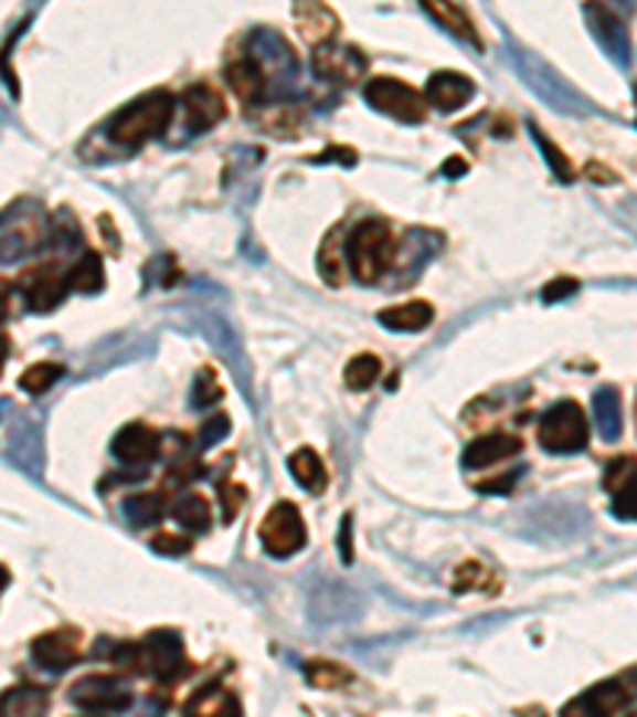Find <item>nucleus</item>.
Instances as JSON below:
<instances>
[{
    "label": "nucleus",
    "instance_id": "nucleus-20",
    "mask_svg": "<svg viewBox=\"0 0 637 717\" xmlns=\"http://www.w3.org/2000/svg\"><path fill=\"white\" fill-rule=\"evenodd\" d=\"M421 7L446 29V32H453L456 39H463V42H469L475 49H481V35H478V29L471 23V17L456 3V0H421Z\"/></svg>",
    "mask_w": 637,
    "mask_h": 717
},
{
    "label": "nucleus",
    "instance_id": "nucleus-47",
    "mask_svg": "<svg viewBox=\"0 0 637 717\" xmlns=\"http://www.w3.org/2000/svg\"><path fill=\"white\" fill-rule=\"evenodd\" d=\"M635 103H637V86H635Z\"/></svg>",
    "mask_w": 637,
    "mask_h": 717
},
{
    "label": "nucleus",
    "instance_id": "nucleus-10",
    "mask_svg": "<svg viewBox=\"0 0 637 717\" xmlns=\"http://www.w3.org/2000/svg\"><path fill=\"white\" fill-rule=\"evenodd\" d=\"M20 291L26 297L29 309L52 313L67 297L71 284H67V275H61L55 265H39V268H29L26 275L20 277Z\"/></svg>",
    "mask_w": 637,
    "mask_h": 717
},
{
    "label": "nucleus",
    "instance_id": "nucleus-31",
    "mask_svg": "<svg viewBox=\"0 0 637 717\" xmlns=\"http://www.w3.org/2000/svg\"><path fill=\"white\" fill-rule=\"evenodd\" d=\"M380 373H383V363H380L376 355H358L344 367V383L361 392V389L373 387L380 380Z\"/></svg>",
    "mask_w": 637,
    "mask_h": 717
},
{
    "label": "nucleus",
    "instance_id": "nucleus-3",
    "mask_svg": "<svg viewBox=\"0 0 637 717\" xmlns=\"http://www.w3.org/2000/svg\"><path fill=\"white\" fill-rule=\"evenodd\" d=\"M49 221L39 204L17 201L0 214V262H13L39 252L49 236Z\"/></svg>",
    "mask_w": 637,
    "mask_h": 717
},
{
    "label": "nucleus",
    "instance_id": "nucleus-29",
    "mask_svg": "<svg viewBox=\"0 0 637 717\" xmlns=\"http://www.w3.org/2000/svg\"><path fill=\"white\" fill-rule=\"evenodd\" d=\"M306 679L316 689H341L351 683V673L332 661H309L306 663Z\"/></svg>",
    "mask_w": 637,
    "mask_h": 717
},
{
    "label": "nucleus",
    "instance_id": "nucleus-13",
    "mask_svg": "<svg viewBox=\"0 0 637 717\" xmlns=\"http://www.w3.org/2000/svg\"><path fill=\"white\" fill-rule=\"evenodd\" d=\"M182 109H185V125L194 135L214 128L226 115V103H223L221 89H214L211 83H194L182 96Z\"/></svg>",
    "mask_w": 637,
    "mask_h": 717
},
{
    "label": "nucleus",
    "instance_id": "nucleus-32",
    "mask_svg": "<svg viewBox=\"0 0 637 717\" xmlns=\"http://www.w3.org/2000/svg\"><path fill=\"white\" fill-rule=\"evenodd\" d=\"M612 517L618 520H637V470L612 492Z\"/></svg>",
    "mask_w": 637,
    "mask_h": 717
},
{
    "label": "nucleus",
    "instance_id": "nucleus-17",
    "mask_svg": "<svg viewBox=\"0 0 637 717\" xmlns=\"http://www.w3.org/2000/svg\"><path fill=\"white\" fill-rule=\"evenodd\" d=\"M475 93V83L456 71H440L427 81V89H424V99L440 112H456L463 109L466 103L471 99Z\"/></svg>",
    "mask_w": 637,
    "mask_h": 717
},
{
    "label": "nucleus",
    "instance_id": "nucleus-38",
    "mask_svg": "<svg viewBox=\"0 0 637 717\" xmlns=\"http://www.w3.org/2000/svg\"><path fill=\"white\" fill-rule=\"evenodd\" d=\"M485 578V571H481V565L478 561H466L463 568H459V574H456V593H466V590H475L478 583Z\"/></svg>",
    "mask_w": 637,
    "mask_h": 717
},
{
    "label": "nucleus",
    "instance_id": "nucleus-33",
    "mask_svg": "<svg viewBox=\"0 0 637 717\" xmlns=\"http://www.w3.org/2000/svg\"><path fill=\"white\" fill-rule=\"evenodd\" d=\"M532 138L539 140V147L545 150V160L552 164L554 176H558L561 182H571V179H574V169H571V164H567V157H564V154H561V150L554 147V140L545 138V135H542V131H539L535 125H532Z\"/></svg>",
    "mask_w": 637,
    "mask_h": 717
},
{
    "label": "nucleus",
    "instance_id": "nucleus-42",
    "mask_svg": "<svg viewBox=\"0 0 637 717\" xmlns=\"http://www.w3.org/2000/svg\"><path fill=\"white\" fill-rule=\"evenodd\" d=\"M10 309H13V284L0 277V323L10 319Z\"/></svg>",
    "mask_w": 637,
    "mask_h": 717
},
{
    "label": "nucleus",
    "instance_id": "nucleus-36",
    "mask_svg": "<svg viewBox=\"0 0 637 717\" xmlns=\"http://www.w3.org/2000/svg\"><path fill=\"white\" fill-rule=\"evenodd\" d=\"M153 549L167 555H185L192 552V536H176V533H160L153 539Z\"/></svg>",
    "mask_w": 637,
    "mask_h": 717
},
{
    "label": "nucleus",
    "instance_id": "nucleus-43",
    "mask_svg": "<svg viewBox=\"0 0 637 717\" xmlns=\"http://www.w3.org/2000/svg\"><path fill=\"white\" fill-rule=\"evenodd\" d=\"M341 558H344V565H351V558H354V549H351V517L341 524Z\"/></svg>",
    "mask_w": 637,
    "mask_h": 717
},
{
    "label": "nucleus",
    "instance_id": "nucleus-4",
    "mask_svg": "<svg viewBox=\"0 0 637 717\" xmlns=\"http://www.w3.org/2000/svg\"><path fill=\"white\" fill-rule=\"evenodd\" d=\"M590 441V424H586V414L577 402H571V399H564V402H558L552 405L545 418H542V424H539V443H542V450H549V453H558V456H564V453H581L583 446Z\"/></svg>",
    "mask_w": 637,
    "mask_h": 717
},
{
    "label": "nucleus",
    "instance_id": "nucleus-16",
    "mask_svg": "<svg viewBox=\"0 0 637 717\" xmlns=\"http://www.w3.org/2000/svg\"><path fill=\"white\" fill-rule=\"evenodd\" d=\"M316 74L335 83H354L367 71V57L358 49H332L322 45L316 49Z\"/></svg>",
    "mask_w": 637,
    "mask_h": 717
},
{
    "label": "nucleus",
    "instance_id": "nucleus-39",
    "mask_svg": "<svg viewBox=\"0 0 637 717\" xmlns=\"http://www.w3.org/2000/svg\"><path fill=\"white\" fill-rule=\"evenodd\" d=\"M221 497H223V517H226V520H233V517H236V504L246 497V488H243V485H230V482H226V485H221Z\"/></svg>",
    "mask_w": 637,
    "mask_h": 717
},
{
    "label": "nucleus",
    "instance_id": "nucleus-30",
    "mask_svg": "<svg viewBox=\"0 0 637 717\" xmlns=\"http://www.w3.org/2000/svg\"><path fill=\"white\" fill-rule=\"evenodd\" d=\"M61 377H64V367H61V363L42 360V363H32L29 370H23L20 387H23V392H29V396H39V392H49V389L55 387Z\"/></svg>",
    "mask_w": 637,
    "mask_h": 717
},
{
    "label": "nucleus",
    "instance_id": "nucleus-40",
    "mask_svg": "<svg viewBox=\"0 0 637 717\" xmlns=\"http://www.w3.org/2000/svg\"><path fill=\"white\" fill-rule=\"evenodd\" d=\"M226 431H230V418H226V414H217V418H211V421L201 428V434H204V437H201V443H204V446H211L214 441H223V437H226Z\"/></svg>",
    "mask_w": 637,
    "mask_h": 717
},
{
    "label": "nucleus",
    "instance_id": "nucleus-22",
    "mask_svg": "<svg viewBox=\"0 0 637 717\" xmlns=\"http://www.w3.org/2000/svg\"><path fill=\"white\" fill-rule=\"evenodd\" d=\"M593 418H596V428H599V434L606 441H618V434H622V399H618V389H596V396H593Z\"/></svg>",
    "mask_w": 637,
    "mask_h": 717
},
{
    "label": "nucleus",
    "instance_id": "nucleus-14",
    "mask_svg": "<svg viewBox=\"0 0 637 717\" xmlns=\"http://www.w3.org/2000/svg\"><path fill=\"white\" fill-rule=\"evenodd\" d=\"M294 20L312 49L329 45L338 35V17L326 0H294Z\"/></svg>",
    "mask_w": 637,
    "mask_h": 717
},
{
    "label": "nucleus",
    "instance_id": "nucleus-48",
    "mask_svg": "<svg viewBox=\"0 0 637 717\" xmlns=\"http://www.w3.org/2000/svg\"><path fill=\"white\" fill-rule=\"evenodd\" d=\"M635 409H637V405H635ZM635 414H637V412H635Z\"/></svg>",
    "mask_w": 637,
    "mask_h": 717
},
{
    "label": "nucleus",
    "instance_id": "nucleus-11",
    "mask_svg": "<svg viewBox=\"0 0 637 717\" xmlns=\"http://www.w3.org/2000/svg\"><path fill=\"white\" fill-rule=\"evenodd\" d=\"M144 661H147V673H153L160 683L176 679L185 669L182 637L176 632H153L144 641Z\"/></svg>",
    "mask_w": 637,
    "mask_h": 717
},
{
    "label": "nucleus",
    "instance_id": "nucleus-2",
    "mask_svg": "<svg viewBox=\"0 0 637 717\" xmlns=\"http://www.w3.org/2000/svg\"><path fill=\"white\" fill-rule=\"evenodd\" d=\"M348 262L361 284H373L395 262V236L386 221H363L348 236Z\"/></svg>",
    "mask_w": 637,
    "mask_h": 717
},
{
    "label": "nucleus",
    "instance_id": "nucleus-34",
    "mask_svg": "<svg viewBox=\"0 0 637 717\" xmlns=\"http://www.w3.org/2000/svg\"><path fill=\"white\" fill-rule=\"evenodd\" d=\"M319 268L329 277V284H341V259H338V233L326 240V246L319 252Z\"/></svg>",
    "mask_w": 637,
    "mask_h": 717
},
{
    "label": "nucleus",
    "instance_id": "nucleus-5",
    "mask_svg": "<svg viewBox=\"0 0 637 717\" xmlns=\"http://www.w3.org/2000/svg\"><path fill=\"white\" fill-rule=\"evenodd\" d=\"M363 99L373 106L376 112H383L395 122H405V125H421L424 122V96L417 93L415 86H408L405 81H395V77H373V81L363 86Z\"/></svg>",
    "mask_w": 637,
    "mask_h": 717
},
{
    "label": "nucleus",
    "instance_id": "nucleus-25",
    "mask_svg": "<svg viewBox=\"0 0 637 717\" xmlns=\"http://www.w3.org/2000/svg\"><path fill=\"white\" fill-rule=\"evenodd\" d=\"M67 284H71V291H81V294H96V291H103V284H106V268H103L99 252H84V255L77 259V265L67 272Z\"/></svg>",
    "mask_w": 637,
    "mask_h": 717
},
{
    "label": "nucleus",
    "instance_id": "nucleus-45",
    "mask_svg": "<svg viewBox=\"0 0 637 717\" xmlns=\"http://www.w3.org/2000/svg\"><path fill=\"white\" fill-rule=\"evenodd\" d=\"M7 358H10V338H7V335L0 331V370H3Z\"/></svg>",
    "mask_w": 637,
    "mask_h": 717
},
{
    "label": "nucleus",
    "instance_id": "nucleus-27",
    "mask_svg": "<svg viewBox=\"0 0 637 717\" xmlns=\"http://www.w3.org/2000/svg\"><path fill=\"white\" fill-rule=\"evenodd\" d=\"M172 517H176V524H182L185 529H192V533H201V529H208L211 520H214V514H211V504L204 500L201 495H185L176 500V507H172Z\"/></svg>",
    "mask_w": 637,
    "mask_h": 717
},
{
    "label": "nucleus",
    "instance_id": "nucleus-21",
    "mask_svg": "<svg viewBox=\"0 0 637 717\" xmlns=\"http://www.w3.org/2000/svg\"><path fill=\"white\" fill-rule=\"evenodd\" d=\"M380 323L392 331H421L434 323V306L424 300H408V304L389 306L380 313Z\"/></svg>",
    "mask_w": 637,
    "mask_h": 717
},
{
    "label": "nucleus",
    "instance_id": "nucleus-1",
    "mask_svg": "<svg viewBox=\"0 0 637 717\" xmlns=\"http://www.w3.org/2000/svg\"><path fill=\"white\" fill-rule=\"evenodd\" d=\"M172 109L176 103L169 89H150L112 118L109 138L121 147H140L147 140L160 138L172 122Z\"/></svg>",
    "mask_w": 637,
    "mask_h": 717
},
{
    "label": "nucleus",
    "instance_id": "nucleus-7",
    "mask_svg": "<svg viewBox=\"0 0 637 717\" xmlns=\"http://www.w3.org/2000/svg\"><path fill=\"white\" fill-rule=\"evenodd\" d=\"M637 702V666H631L628 673H618L606 683L586 689L564 708V715H618L625 708H631Z\"/></svg>",
    "mask_w": 637,
    "mask_h": 717
},
{
    "label": "nucleus",
    "instance_id": "nucleus-28",
    "mask_svg": "<svg viewBox=\"0 0 637 717\" xmlns=\"http://www.w3.org/2000/svg\"><path fill=\"white\" fill-rule=\"evenodd\" d=\"M189 711H194V715H240V702L226 689L208 686L194 702H189Z\"/></svg>",
    "mask_w": 637,
    "mask_h": 717
},
{
    "label": "nucleus",
    "instance_id": "nucleus-8",
    "mask_svg": "<svg viewBox=\"0 0 637 717\" xmlns=\"http://www.w3.org/2000/svg\"><path fill=\"white\" fill-rule=\"evenodd\" d=\"M71 702H74L81 711H89V715H109V711H125V708H131L135 695L125 689L115 676L96 673V676H84L81 683H74Z\"/></svg>",
    "mask_w": 637,
    "mask_h": 717
},
{
    "label": "nucleus",
    "instance_id": "nucleus-37",
    "mask_svg": "<svg viewBox=\"0 0 637 717\" xmlns=\"http://www.w3.org/2000/svg\"><path fill=\"white\" fill-rule=\"evenodd\" d=\"M635 470H637L635 456H618V460H612L609 470H606V488L615 492V488H618V485H622V482H625Z\"/></svg>",
    "mask_w": 637,
    "mask_h": 717
},
{
    "label": "nucleus",
    "instance_id": "nucleus-9",
    "mask_svg": "<svg viewBox=\"0 0 637 717\" xmlns=\"http://www.w3.org/2000/svg\"><path fill=\"white\" fill-rule=\"evenodd\" d=\"M32 657L39 666L61 673L84 657V635L77 629H55L32 641Z\"/></svg>",
    "mask_w": 637,
    "mask_h": 717
},
{
    "label": "nucleus",
    "instance_id": "nucleus-15",
    "mask_svg": "<svg viewBox=\"0 0 637 717\" xmlns=\"http://www.w3.org/2000/svg\"><path fill=\"white\" fill-rule=\"evenodd\" d=\"M586 23L615 64H628V32L606 3H586Z\"/></svg>",
    "mask_w": 637,
    "mask_h": 717
},
{
    "label": "nucleus",
    "instance_id": "nucleus-18",
    "mask_svg": "<svg viewBox=\"0 0 637 717\" xmlns=\"http://www.w3.org/2000/svg\"><path fill=\"white\" fill-rule=\"evenodd\" d=\"M226 83L233 86V93L246 103V106H258L265 99V67L255 57H240L226 67Z\"/></svg>",
    "mask_w": 637,
    "mask_h": 717
},
{
    "label": "nucleus",
    "instance_id": "nucleus-44",
    "mask_svg": "<svg viewBox=\"0 0 637 717\" xmlns=\"http://www.w3.org/2000/svg\"><path fill=\"white\" fill-rule=\"evenodd\" d=\"M517 478V472H510L507 478H500V482H481L478 488L485 492V495H491V492H510V482Z\"/></svg>",
    "mask_w": 637,
    "mask_h": 717
},
{
    "label": "nucleus",
    "instance_id": "nucleus-19",
    "mask_svg": "<svg viewBox=\"0 0 637 717\" xmlns=\"http://www.w3.org/2000/svg\"><path fill=\"white\" fill-rule=\"evenodd\" d=\"M520 450H523V441L513 437V434H488V437H478L471 443L466 456H463V463H466V470H485L491 463L513 460Z\"/></svg>",
    "mask_w": 637,
    "mask_h": 717
},
{
    "label": "nucleus",
    "instance_id": "nucleus-26",
    "mask_svg": "<svg viewBox=\"0 0 637 717\" xmlns=\"http://www.w3.org/2000/svg\"><path fill=\"white\" fill-rule=\"evenodd\" d=\"M163 514H167V500L160 492H144V495L125 500V517L135 526L157 524V520H163Z\"/></svg>",
    "mask_w": 637,
    "mask_h": 717
},
{
    "label": "nucleus",
    "instance_id": "nucleus-41",
    "mask_svg": "<svg viewBox=\"0 0 637 717\" xmlns=\"http://www.w3.org/2000/svg\"><path fill=\"white\" fill-rule=\"evenodd\" d=\"M574 291H577V281H571V277H558L554 284H549V287L542 291V300H545V304H554V300L567 297V294H574Z\"/></svg>",
    "mask_w": 637,
    "mask_h": 717
},
{
    "label": "nucleus",
    "instance_id": "nucleus-35",
    "mask_svg": "<svg viewBox=\"0 0 637 717\" xmlns=\"http://www.w3.org/2000/svg\"><path fill=\"white\" fill-rule=\"evenodd\" d=\"M221 399V387L214 383V373L211 370H201L198 383H194V405L198 409H208Z\"/></svg>",
    "mask_w": 637,
    "mask_h": 717
},
{
    "label": "nucleus",
    "instance_id": "nucleus-23",
    "mask_svg": "<svg viewBox=\"0 0 637 717\" xmlns=\"http://www.w3.org/2000/svg\"><path fill=\"white\" fill-rule=\"evenodd\" d=\"M290 472H294V478L304 485L306 492H312V495H319V492H326V485H329V472H326V463L319 460V453L316 450H297L294 456H290Z\"/></svg>",
    "mask_w": 637,
    "mask_h": 717
},
{
    "label": "nucleus",
    "instance_id": "nucleus-12",
    "mask_svg": "<svg viewBox=\"0 0 637 717\" xmlns=\"http://www.w3.org/2000/svg\"><path fill=\"white\" fill-rule=\"evenodd\" d=\"M160 434L153 431V428H147V424H125L118 434H115V441H112V453L121 460V463H128V466H147V463H153L157 456H160Z\"/></svg>",
    "mask_w": 637,
    "mask_h": 717
},
{
    "label": "nucleus",
    "instance_id": "nucleus-6",
    "mask_svg": "<svg viewBox=\"0 0 637 717\" xmlns=\"http://www.w3.org/2000/svg\"><path fill=\"white\" fill-rule=\"evenodd\" d=\"M258 536H262L265 552L275 555V558H290V555L300 552L306 546V524L300 507L290 500H277L268 510V517L262 520Z\"/></svg>",
    "mask_w": 637,
    "mask_h": 717
},
{
    "label": "nucleus",
    "instance_id": "nucleus-46",
    "mask_svg": "<svg viewBox=\"0 0 637 717\" xmlns=\"http://www.w3.org/2000/svg\"><path fill=\"white\" fill-rule=\"evenodd\" d=\"M7 580H10V574H7V571L0 568V593H3V587H7Z\"/></svg>",
    "mask_w": 637,
    "mask_h": 717
},
{
    "label": "nucleus",
    "instance_id": "nucleus-24",
    "mask_svg": "<svg viewBox=\"0 0 637 717\" xmlns=\"http://www.w3.org/2000/svg\"><path fill=\"white\" fill-rule=\"evenodd\" d=\"M49 711V692L35 686H17L0 695V715H45Z\"/></svg>",
    "mask_w": 637,
    "mask_h": 717
}]
</instances>
